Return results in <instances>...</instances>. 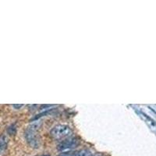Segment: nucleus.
<instances>
[{
	"instance_id": "obj_1",
	"label": "nucleus",
	"mask_w": 156,
	"mask_h": 156,
	"mask_svg": "<svg viewBox=\"0 0 156 156\" xmlns=\"http://www.w3.org/2000/svg\"><path fill=\"white\" fill-rule=\"evenodd\" d=\"M72 133L70 128L66 125H57L54 126L50 131L51 136L55 139H62L65 137H69Z\"/></svg>"
},
{
	"instance_id": "obj_2",
	"label": "nucleus",
	"mask_w": 156,
	"mask_h": 156,
	"mask_svg": "<svg viewBox=\"0 0 156 156\" xmlns=\"http://www.w3.org/2000/svg\"><path fill=\"white\" fill-rule=\"evenodd\" d=\"M79 144V140L76 137H67L66 139L63 140L60 142V144H58L57 149L59 151H67L76 147Z\"/></svg>"
},
{
	"instance_id": "obj_3",
	"label": "nucleus",
	"mask_w": 156,
	"mask_h": 156,
	"mask_svg": "<svg viewBox=\"0 0 156 156\" xmlns=\"http://www.w3.org/2000/svg\"><path fill=\"white\" fill-rule=\"evenodd\" d=\"M26 139H27L28 144L34 148H37L39 146V140L37 138V133H36L35 129H32V127H30L27 131L26 132Z\"/></svg>"
},
{
	"instance_id": "obj_4",
	"label": "nucleus",
	"mask_w": 156,
	"mask_h": 156,
	"mask_svg": "<svg viewBox=\"0 0 156 156\" xmlns=\"http://www.w3.org/2000/svg\"><path fill=\"white\" fill-rule=\"evenodd\" d=\"M7 145V140L5 136L0 137V151H3Z\"/></svg>"
},
{
	"instance_id": "obj_5",
	"label": "nucleus",
	"mask_w": 156,
	"mask_h": 156,
	"mask_svg": "<svg viewBox=\"0 0 156 156\" xmlns=\"http://www.w3.org/2000/svg\"><path fill=\"white\" fill-rule=\"evenodd\" d=\"M58 156H78L77 151H66V152H62L58 154Z\"/></svg>"
},
{
	"instance_id": "obj_6",
	"label": "nucleus",
	"mask_w": 156,
	"mask_h": 156,
	"mask_svg": "<svg viewBox=\"0 0 156 156\" xmlns=\"http://www.w3.org/2000/svg\"><path fill=\"white\" fill-rule=\"evenodd\" d=\"M12 106L14 107V108H20V107L23 106V105H12Z\"/></svg>"
},
{
	"instance_id": "obj_7",
	"label": "nucleus",
	"mask_w": 156,
	"mask_h": 156,
	"mask_svg": "<svg viewBox=\"0 0 156 156\" xmlns=\"http://www.w3.org/2000/svg\"><path fill=\"white\" fill-rule=\"evenodd\" d=\"M90 156H96V155H90Z\"/></svg>"
}]
</instances>
